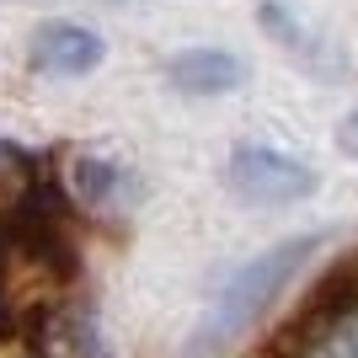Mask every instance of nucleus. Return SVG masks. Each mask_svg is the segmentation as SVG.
Here are the masks:
<instances>
[{
  "mask_svg": "<svg viewBox=\"0 0 358 358\" xmlns=\"http://www.w3.org/2000/svg\"><path fill=\"white\" fill-rule=\"evenodd\" d=\"M337 145H343V155H353V166H358V113H348V118L337 123Z\"/></svg>",
  "mask_w": 358,
  "mask_h": 358,
  "instance_id": "9",
  "label": "nucleus"
},
{
  "mask_svg": "<svg viewBox=\"0 0 358 358\" xmlns=\"http://www.w3.org/2000/svg\"><path fill=\"white\" fill-rule=\"evenodd\" d=\"M257 27L268 32L273 43H284V54H289L294 64H305L310 75H321V80H337V75H343V64L331 59L327 48L315 43V38H310L305 27H299L294 16L284 11V6H262V11H257Z\"/></svg>",
  "mask_w": 358,
  "mask_h": 358,
  "instance_id": "6",
  "label": "nucleus"
},
{
  "mask_svg": "<svg viewBox=\"0 0 358 358\" xmlns=\"http://www.w3.org/2000/svg\"><path fill=\"white\" fill-rule=\"evenodd\" d=\"M102 38L80 22H48L32 32V70L38 75H91L102 64Z\"/></svg>",
  "mask_w": 358,
  "mask_h": 358,
  "instance_id": "4",
  "label": "nucleus"
},
{
  "mask_svg": "<svg viewBox=\"0 0 358 358\" xmlns=\"http://www.w3.org/2000/svg\"><path fill=\"white\" fill-rule=\"evenodd\" d=\"M315 252H321V236H289V241H278V246H268L262 257H252L241 273H230V284L214 294L209 315L198 321L193 343H187V358H220L236 337H246V331L268 315L273 299L284 294V284Z\"/></svg>",
  "mask_w": 358,
  "mask_h": 358,
  "instance_id": "1",
  "label": "nucleus"
},
{
  "mask_svg": "<svg viewBox=\"0 0 358 358\" xmlns=\"http://www.w3.org/2000/svg\"><path fill=\"white\" fill-rule=\"evenodd\" d=\"M75 187H80L86 203L102 209V203H113V198L129 187V177H123L118 166H107V161H80V166H75Z\"/></svg>",
  "mask_w": 358,
  "mask_h": 358,
  "instance_id": "7",
  "label": "nucleus"
},
{
  "mask_svg": "<svg viewBox=\"0 0 358 358\" xmlns=\"http://www.w3.org/2000/svg\"><path fill=\"white\" fill-rule=\"evenodd\" d=\"M358 310V252L343 257L337 268L321 273V284L305 294V305H299V315L289 321L278 337H273V358H299L305 348L321 337V331L337 321V315Z\"/></svg>",
  "mask_w": 358,
  "mask_h": 358,
  "instance_id": "3",
  "label": "nucleus"
},
{
  "mask_svg": "<svg viewBox=\"0 0 358 358\" xmlns=\"http://www.w3.org/2000/svg\"><path fill=\"white\" fill-rule=\"evenodd\" d=\"M299 358H358V310L337 315V321H331V327L321 331Z\"/></svg>",
  "mask_w": 358,
  "mask_h": 358,
  "instance_id": "8",
  "label": "nucleus"
},
{
  "mask_svg": "<svg viewBox=\"0 0 358 358\" xmlns=\"http://www.w3.org/2000/svg\"><path fill=\"white\" fill-rule=\"evenodd\" d=\"M224 187L252 209H289V203L315 193V171L294 155H284V150L241 145L224 166Z\"/></svg>",
  "mask_w": 358,
  "mask_h": 358,
  "instance_id": "2",
  "label": "nucleus"
},
{
  "mask_svg": "<svg viewBox=\"0 0 358 358\" xmlns=\"http://www.w3.org/2000/svg\"><path fill=\"white\" fill-rule=\"evenodd\" d=\"M166 80L187 96H224L246 80V64L230 54V48H187L166 64Z\"/></svg>",
  "mask_w": 358,
  "mask_h": 358,
  "instance_id": "5",
  "label": "nucleus"
}]
</instances>
